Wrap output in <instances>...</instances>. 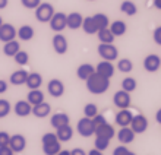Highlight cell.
<instances>
[{
  "instance_id": "f6af8a7d",
  "label": "cell",
  "mask_w": 161,
  "mask_h": 155,
  "mask_svg": "<svg viewBox=\"0 0 161 155\" xmlns=\"http://www.w3.org/2000/svg\"><path fill=\"white\" fill-rule=\"evenodd\" d=\"M106 122H107L106 117H104L103 114H100V113H98L97 116L92 119V123H94V126H95V127H97V126H100V125H103V123H106Z\"/></svg>"
},
{
  "instance_id": "681fc988",
  "label": "cell",
  "mask_w": 161,
  "mask_h": 155,
  "mask_svg": "<svg viewBox=\"0 0 161 155\" xmlns=\"http://www.w3.org/2000/svg\"><path fill=\"white\" fill-rule=\"evenodd\" d=\"M86 155H104V154H103V151H98V149L92 148V149H91V151H89Z\"/></svg>"
},
{
  "instance_id": "d6986e66",
  "label": "cell",
  "mask_w": 161,
  "mask_h": 155,
  "mask_svg": "<svg viewBox=\"0 0 161 155\" xmlns=\"http://www.w3.org/2000/svg\"><path fill=\"white\" fill-rule=\"evenodd\" d=\"M28 73L25 69H19V70H15L9 78V82L15 86H19V85H24L26 82V78H28Z\"/></svg>"
},
{
  "instance_id": "83f0119b",
  "label": "cell",
  "mask_w": 161,
  "mask_h": 155,
  "mask_svg": "<svg viewBox=\"0 0 161 155\" xmlns=\"http://www.w3.org/2000/svg\"><path fill=\"white\" fill-rule=\"evenodd\" d=\"M19 50H21V44H19V41H16V40L4 42V46H3V53H4V56H8V57H13Z\"/></svg>"
},
{
  "instance_id": "8d00e7d4",
  "label": "cell",
  "mask_w": 161,
  "mask_h": 155,
  "mask_svg": "<svg viewBox=\"0 0 161 155\" xmlns=\"http://www.w3.org/2000/svg\"><path fill=\"white\" fill-rule=\"evenodd\" d=\"M110 147V141L106 138H101V136H95V141H94V148L98 149V151H106L107 148Z\"/></svg>"
},
{
  "instance_id": "44dd1931",
  "label": "cell",
  "mask_w": 161,
  "mask_h": 155,
  "mask_svg": "<svg viewBox=\"0 0 161 155\" xmlns=\"http://www.w3.org/2000/svg\"><path fill=\"white\" fill-rule=\"evenodd\" d=\"M94 72H95V67H94L92 64H89V63H82V64H79L76 69V76L80 80H86Z\"/></svg>"
},
{
  "instance_id": "c3c4849f",
  "label": "cell",
  "mask_w": 161,
  "mask_h": 155,
  "mask_svg": "<svg viewBox=\"0 0 161 155\" xmlns=\"http://www.w3.org/2000/svg\"><path fill=\"white\" fill-rule=\"evenodd\" d=\"M70 155H86V152L82 148H73L72 151H70Z\"/></svg>"
},
{
  "instance_id": "816d5d0a",
  "label": "cell",
  "mask_w": 161,
  "mask_h": 155,
  "mask_svg": "<svg viewBox=\"0 0 161 155\" xmlns=\"http://www.w3.org/2000/svg\"><path fill=\"white\" fill-rule=\"evenodd\" d=\"M155 120H157V123H160V125H161V108L158 110L157 113H155Z\"/></svg>"
},
{
  "instance_id": "9c48e42d",
  "label": "cell",
  "mask_w": 161,
  "mask_h": 155,
  "mask_svg": "<svg viewBox=\"0 0 161 155\" xmlns=\"http://www.w3.org/2000/svg\"><path fill=\"white\" fill-rule=\"evenodd\" d=\"M9 148H10L15 154H19V152L25 151V148H26L25 136L21 133L12 135V136H10V141H9Z\"/></svg>"
},
{
  "instance_id": "b9f144b4",
  "label": "cell",
  "mask_w": 161,
  "mask_h": 155,
  "mask_svg": "<svg viewBox=\"0 0 161 155\" xmlns=\"http://www.w3.org/2000/svg\"><path fill=\"white\" fill-rule=\"evenodd\" d=\"M10 135L8 132H0V147H9Z\"/></svg>"
},
{
  "instance_id": "484cf974",
  "label": "cell",
  "mask_w": 161,
  "mask_h": 155,
  "mask_svg": "<svg viewBox=\"0 0 161 155\" xmlns=\"http://www.w3.org/2000/svg\"><path fill=\"white\" fill-rule=\"evenodd\" d=\"M82 21L84 18L78 12H70L68 15V28L69 30H79L82 26Z\"/></svg>"
},
{
  "instance_id": "ee69618b",
  "label": "cell",
  "mask_w": 161,
  "mask_h": 155,
  "mask_svg": "<svg viewBox=\"0 0 161 155\" xmlns=\"http://www.w3.org/2000/svg\"><path fill=\"white\" fill-rule=\"evenodd\" d=\"M129 154V149H127L125 145H119L117 148H114L113 151V155H127Z\"/></svg>"
},
{
  "instance_id": "f907efd6",
  "label": "cell",
  "mask_w": 161,
  "mask_h": 155,
  "mask_svg": "<svg viewBox=\"0 0 161 155\" xmlns=\"http://www.w3.org/2000/svg\"><path fill=\"white\" fill-rule=\"evenodd\" d=\"M9 4V0H0V10L2 9H6Z\"/></svg>"
},
{
  "instance_id": "5bb4252c",
  "label": "cell",
  "mask_w": 161,
  "mask_h": 155,
  "mask_svg": "<svg viewBox=\"0 0 161 155\" xmlns=\"http://www.w3.org/2000/svg\"><path fill=\"white\" fill-rule=\"evenodd\" d=\"M13 111L18 117H28L32 113V105L26 100H19L16 101V104L13 105Z\"/></svg>"
},
{
  "instance_id": "8992f818",
  "label": "cell",
  "mask_w": 161,
  "mask_h": 155,
  "mask_svg": "<svg viewBox=\"0 0 161 155\" xmlns=\"http://www.w3.org/2000/svg\"><path fill=\"white\" fill-rule=\"evenodd\" d=\"M129 127L135 132V135L144 133V132H147V129H148V119L145 117L144 114H136V116H133V119H132Z\"/></svg>"
},
{
  "instance_id": "603a6c76",
  "label": "cell",
  "mask_w": 161,
  "mask_h": 155,
  "mask_svg": "<svg viewBox=\"0 0 161 155\" xmlns=\"http://www.w3.org/2000/svg\"><path fill=\"white\" fill-rule=\"evenodd\" d=\"M25 85L30 89H40L42 85V76L37 72H31V73H28Z\"/></svg>"
},
{
  "instance_id": "7402d4cb",
  "label": "cell",
  "mask_w": 161,
  "mask_h": 155,
  "mask_svg": "<svg viewBox=\"0 0 161 155\" xmlns=\"http://www.w3.org/2000/svg\"><path fill=\"white\" fill-rule=\"evenodd\" d=\"M56 136L59 139V142H69L70 139L73 138V129L72 126H63V127H59L56 129Z\"/></svg>"
},
{
  "instance_id": "bcb514c9",
  "label": "cell",
  "mask_w": 161,
  "mask_h": 155,
  "mask_svg": "<svg viewBox=\"0 0 161 155\" xmlns=\"http://www.w3.org/2000/svg\"><path fill=\"white\" fill-rule=\"evenodd\" d=\"M15 152L9 147H0V155H13Z\"/></svg>"
},
{
  "instance_id": "2e32d148",
  "label": "cell",
  "mask_w": 161,
  "mask_h": 155,
  "mask_svg": "<svg viewBox=\"0 0 161 155\" xmlns=\"http://www.w3.org/2000/svg\"><path fill=\"white\" fill-rule=\"evenodd\" d=\"M132 119H133V114H132L127 108H125V110H120L119 113L116 114L114 122L119 127H127V126L130 125Z\"/></svg>"
},
{
  "instance_id": "7c38bea8",
  "label": "cell",
  "mask_w": 161,
  "mask_h": 155,
  "mask_svg": "<svg viewBox=\"0 0 161 155\" xmlns=\"http://www.w3.org/2000/svg\"><path fill=\"white\" fill-rule=\"evenodd\" d=\"M114 70H116L114 64L111 62H107V60H103V62H100L97 66H95V72H97L98 75L107 78V79H111V78H113Z\"/></svg>"
},
{
  "instance_id": "d590c367",
  "label": "cell",
  "mask_w": 161,
  "mask_h": 155,
  "mask_svg": "<svg viewBox=\"0 0 161 155\" xmlns=\"http://www.w3.org/2000/svg\"><path fill=\"white\" fill-rule=\"evenodd\" d=\"M13 60H15V63L19 64V66H25V64H28V62H30V54L24 50H19L16 54L13 56Z\"/></svg>"
},
{
  "instance_id": "8fae6325",
  "label": "cell",
  "mask_w": 161,
  "mask_h": 155,
  "mask_svg": "<svg viewBox=\"0 0 161 155\" xmlns=\"http://www.w3.org/2000/svg\"><path fill=\"white\" fill-rule=\"evenodd\" d=\"M161 67V57L158 54H148L144 59V69L149 73H155Z\"/></svg>"
},
{
  "instance_id": "ac0fdd59",
  "label": "cell",
  "mask_w": 161,
  "mask_h": 155,
  "mask_svg": "<svg viewBox=\"0 0 161 155\" xmlns=\"http://www.w3.org/2000/svg\"><path fill=\"white\" fill-rule=\"evenodd\" d=\"M117 141L123 145L126 143H132L135 141V132L127 126V127H120V130L117 132Z\"/></svg>"
},
{
  "instance_id": "ba28073f",
  "label": "cell",
  "mask_w": 161,
  "mask_h": 155,
  "mask_svg": "<svg viewBox=\"0 0 161 155\" xmlns=\"http://www.w3.org/2000/svg\"><path fill=\"white\" fill-rule=\"evenodd\" d=\"M51 46H53V50L60 56L68 53V48H69L68 40H66V37L62 35V34H56L54 37H53V40H51Z\"/></svg>"
},
{
  "instance_id": "60d3db41",
  "label": "cell",
  "mask_w": 161,
  "mask_h": 155,
  "mask_svg": "<svg viewBox=\"0 0 161 155\" xmlns=\"http://www.w3.org/2000/svg\"><path fill=\"white\" fill-rule=\"evenodd\" d=\"M21 3L26 9H37L41 3V0H21Z\"/></svg>"
},
{
  "instance_id": "e575fe53",
  "label": "cell",
  "mask_w": 161,
  "mask_h": 155,
  "mask_svg": "<svg viewBox=\"0 0 161 155\" xmlns=\"http://www.w3.org/2000/svg\"><path fill=\"white\" fill-rule=\"evenodd\" d=\"M117 70L122 72V73H129V72L133 70V63L129 59H120L117 62Z\"/></svg>"
},
{
  "instance_id": "74e56055",
  "label": "cell",
  "mask_w": 161,
  "mask_h": 155,
  "mask_svg": "<svg viewBox=\"0 0 161 155\" xmlns=\"http://www.w3.org/2000/svg\"><path fill=\"white\" fill-rule=\"evenodd\" d=\"M98 114V107L94 102H88V104L84 107V117L88 119H94Z\"/></svg>"
},
{
  "instance_id": "d4e9b609",
  "label": "cell",
  "mask_w": 161,
  "mask_h": 155,
  "mask_svg": "<svg viewBox=\"0 0 161 155\" xmlns=\"http://www.w3.org/2000/svg\"><path fill=\"white\" fill-rule=\"evenodd\" d=\"M108 30L111 31V34L114 35V37H122V35H125L127 31V25L125 21H120V19H117V21L111 22L110 25H108Z\"/></svg>"
},
{
  "instance_id": "f35d334b",
  "label": "cell",
  "mask_w": 161,
  "mask_h": 155,
  "mask_svg": "<svg viewBox=\"0 0 161 155\" xmlns=\"http://www.w3.org/2000/svg\"><path fill=\"white\" fill-rule=\"evenodd\" d=\"M10 110H12L10 102L8 100H4V98H0V119H4L6 116H9Z\"/></svg>"
},
{
  "instance_id": "db71d44e",
  "label": "cell",
  "mask_w": 161,
  "mask_h": 155,
  "mask_svg": "<svg viewBox=\"0 0 161 155\" xmlns=\"http://www.w3.org/2000/svg\"><path fill=\"white\" fill-rule=\"evenodd\" d=\"M56 155H70V151H64V149H62L59 154H56Z\"/></svg>"
},
{
  "instance_id": "4316f807",
  "label": "cell",
  "mask_w": 161,
  "mask_h": 155,
  "mask_svg": "<svg viewBox=\"0 0 161 155\" xmlns=\"http://www.w3.org/2000/svg\"><path fill=\"white\" fill-rule=\"evenodd\" d=\"M26 101L32 107L37 104H41L42 101H44V92H42L41 89H30V92L26 95Z\"/></svg>"
},
{
  "instance_id": "d6a6232c",
  "label": "cell",
  "mask_w": 161,
  "mask_h": 155,
  "mask_svg": "<svg viewBox=\"0 0 161 155\" xmlns=\"http://www.w3.org/2000/svg\"><path fill=\"white\" fill-rule=\"evenodd\" d=\"M62 151V143L54 142V143H46L42 145V152L46 155H56Z\"/></svg>"
},
{
  "instance_id": "11a10c76",
  "label": "cell",
  "mask_w": 161,
  "mask_h": 155,
  "mask_svg": "<svg viewBox=\"0 0 161 155\" xmlns=\"http://www.w3.org/2000/svg\"><path fill=\"white\" fill-rule=\"evenodd\" d=\"M127 155H136V154H135V152H132V151H129V154H127Z\"/></svg>"
},
{
  "instance_id": "3957f363",
  "label": "cell",
  "mask_w": 161,
  "mask_h": 155,
  "mask_svg": "<svg viewBox=\"0 0 161 155\" xmlns=\"http://www.w3.org/2000/svg\"><path fill=\"white\" fill-rule=\"evenodd\" d=\"M97 51H98V56L103 60H107V62H114L119 57V50H117V47L114 44H101L100 42Z\"/></svg>"
},
{
  "instance_id": "ab89813d",
  "label": "cell",
  "mask_w": 161,
  "mask_h": 155,
  "mask_svg": "<svg viewBox=\"0 0 161 155\" xmlns=\"http://www.w3.org/2000/svg\"><path fill=\"white\" fill-rule=\"evenodd\" d=\"M54 142H59V139H57L56 133H53V132H47V133L42 135V138H41L42 145H46V143H54Z\"/></svg>"
},
{
  "instance_id": "6da1fadb",
  "label": "cell",
  "mask_w": 161,
  "mask_h": 155,
  "mask_svg": "<svg viewBox=\"0 0 161 155\" xmlns=\"http://www.w3.org/2000/svg\"><path fill=\"white\" fill-rule=\"evenodd\" d=\"M85 84H86V89L94 95H101V94L107 92L110 88V79L98 75L97 72H94L92 75L85 80Z\"/></svg>"
},
{
  "instance_id": "7bdbcfd3",
  "label": "cell",
  "mask_w": 161,
  "mask_h": 155,
  "mask_svg": "<svg viewBox=\"0 0 161 155\" xmlns=\"http://www.w3.org/2000/svg\"><path fill=\"white\" fill-rule=\"evenodd\" d=\"M153 38H154V42L157 44V46H161V25L157 26L153 32Z\"/></svg>"
},
{
  "instance_id": "4dcf8cb0",
  "label": "cell",
  "mask_w": 161,
  "mask_h": 155,
  "mask_svg": "<svg viewBox=\"0 0 161 155\" xmlns=\"http://www.w3.org/2000/svg\"><path fill=\"white\" fill-rule=\"evenodd\" d=\"M97 37H98V40H100V42H101V44H113V41H114V38H116L114 35L111 34V31L108 30V28L98 30Z\"/></svg>"
},
{
  "instance_id": "f1b7e54d",
  "label": "cell",
  "mask_w": 161,
  "mask_h": 155,
  "mask_svg": "<svg viewBox=\"0 0 161 155\" xmlns=\"http://www.w3.org/2000/svg\"><path fill=\"white\" fill-rule=\"evenodd\" d=\"M82 30H84L85 34H88V35H94V34L98 32V28L95 25V22H94L92 16H86L84 18V21H82V26H80Z\"/></svg>"
},
{
  "instance_id": "9a60e30c",
  "label": "cell",
  "mask_w": 161,
  "mask_h": 155,
  "mask_svg": "<svg viewBox=\"0 0 161 155\" xmlns=\"http://www.w3.org/2000/svg\"><path fill=\"white\" fill-rule=\"evenodd\" d=\"M94 135L95 136H101V138H106L108 139V141H111V139L116 136V130L114 127L110 125V123H103V125L97 126L95 127V132H94Z\"/></svg>"
},
{
  "instance_id": "1f68e13d",
  "label": "cell",
  "mask_w": 161,
  "mask_h": 155,
  "mask_svg": "<svg viewBox=\"0 0 161 155\" xmlns=\"http://www.w3.org/2000/svg\"><path fill=\"white\" fill-rule=\"evenodd\" d=\"M94 22H95V25H97L98 30H103V28H108L110 25V19L107 16L106 13H95L92 16Z\"/></svg>"
},
{
  "instance_id": "ffe728a7",
  "label": "cell",
  "mask_w": 161,
  "mask_h": 155,
  "mask_svg": "<svg viewBox=\"0 0 161 155\" xmlns=\"http://www.w3.org/2000/svg\"><path fill=\"white\" fill-rule=\"evenodd\" d=\"M50 113H51L50 104L46 102V101H42L41 104H37L32 107V113L31 114H34L35 117H38V119H44L47 116H50Z\"/></svg>"
},
{
  "instance_id": "52a82bcc",
  "label": "cell",
  "mask_w": 161,
  "mask_h": 155,
  "mask_svg": "<svg viewBox=\"0 0 161 155\" xmlns=\"http://www.w3.org/2000/svg\"><path fill=\"white\" fill-rule=\"evenodd\" d=\"M113 102H114V105L120 110L129 108V105H130V102H132L130 94L126 92V91H123V89H120V91L114 92V95H113Z\"/></svg>"
},
{
  "instance_id": "4fadbf2b",
  "label": "cell",
  "mask_w": 161,
  "mask_h": 155,
  "mask_svg": "<svg viewBox=\"0 0 161 155\" xmlns=\"http://www.w3.org/2000/svg\"><path fill=\"white\" fill-rule=\"evenodd\" d=\"M16 38V28L12 24H2L0 26V41L2 42H8L12 41Z\"/></svg>"
},
{
  "instance_id": "9f6ffc18",
  "label": "cell",
  "mask_w": 161,
  "mask_h": 155,
  "mask_svg": "<svg viewBox=\"0 0 161 155\" xmlns=\"http://www.w3.org/2000/svg\"><path fill=\"white\" fill-rule=\"evenodd\" d=\"M2 24H3V19H2V16H0V26H2Z\"/></svg>"
},
{
  "instance_id": "5b68a950",
  "label": "cell",
  "mask_w": 161,
  "mask_h": 155,
  "mask_svg": "<svg viewBox=\"0 0 161 155\" xmlns=\"http://www.w3.org/2000/svg\"><path fill=\"white\" fill-rule=\"evenodd\" d=\"M76 132L82 136V138H91L95 132V126L92 123V119L82 117L76 125Z\"/></svg>"
},
{
  "instance_id": "cb8c5ba5",
  "label": "cell",
  "mask_w": 161,
  "mask_h": 155,
  "mask_svg": "<svg viewBox=\"0 0 161 155\" xmlns=\"http://www.w3.org/2000/svg\"><path fill=\"white\" fill-rule=\"evenodd\" d=\"M35 35V31L31 25H22L19 30H16V37L21 41H31Z\"/></svg>"
},
{
  "instance_id": "30bf717a",
  "label": "cell",
  "mask_w": 161,
  "mask_h": 155,
  "mask_svg": "<svg viewBox=\"0 0 161 155\" xmlns=\"http://www.w3.org/2000/svg\"><path fill=\"white\" fill-rule=\"evenodd\" d=\"M47 92L53 98H60L64 94V84L60 79H51L47 84Z\"/></svg>"
},
{
  "instance_id": "f5cc1de1",
  "label": "cell",
  "mask_w": 161,
  "mask_h": 155,
  "mask_svg": "<svg viewBox=\"0 0 161 155\" xmlns=\"http://www.w3.org/2000/svg\"><path fill=\"white\" fill-rule=\"evenodd\" d=\"M154 6L161 10V0H154Z\"/></svg>"
},
{
  "instance_id": "e0dca14e",
  "label": "cell",
  "mask_w": 161,
  "mask_h": 155,
  "mask_svg": "<svg viewBox=\"0 0 161 155\" xmlns=\"http://www.w3.org/2000/svg\"><path fill=\"white\" fill-rule=\"evenodd\" d=\"M69 123H70V119H69V116L66 113H54L50 117V125H51V127H54V129L68 126Z\"/></svg>"
},
{
  "instance_id": "f546056e",
  "label": "cell",
  "mask_w": 161,
  "mask_h": 155,
  "mask_svg": "<svg viewBox=\"0 0 161 155\" xmlns=\"http://www.w3.org/2000/svg\"><path fill=\"white\" fill-rule=\"evenodd\" d=\"M120 10L127 16H135L138 13V6L132 0H125V2L120 3Z\"/></svg>"
},
{
  "instance_id": "7dc6e473",
  "label": "cell",
  "mask_w": 161,
  "mask_h": 155,
  "mask_svg": "<svg viewBox=\"0 0 161 155\" xmlns=\"http://www.w3.org/2000/svg\"><path fill=\"white\" fill-rule=\"evenodd\" d=\"M8 88H9L8 82H6V80H3V79H0V94H4L6 91H8Z\"/></svg>"
},
{
  "instance_id": "6f0895ef",
  "label": "cell",
  "mask_w": 161,
  "mask_h": 155,
  "mask_svg": "<svg viewBox=\"0 0 161 155\" xmlns=\"http://www.w3.org/2000/svg\"><path fill=\"white\" fill-rule=\"evenodd\" d=\"M89 2H94V0H89Z\"/></svg>"
},
{
  "instance_id": "836d02e7",
  "label": "cell",
  "mask_w": 161,
  "mask_h": 155,
  "mask_svg": "<svg viewBox=\"0 0 161 155\" xmlns=\"http://www.w3.org/2000/svg\"><path fill=\"white\" fill-rule=\"evenodd\" d=\"M136 86H138V82H136L135 78H130V76H127V78H125V79L122 80V89L123 91H126V92H133L136 89Z\"/></svg>"
},
{
  "instance_id": "7a4b0ae2",
  "label": "cell",
  "mask_w": 161,
  "mask_h": 155,
  "mask_svg": "<svg viewBox=\"0 0 161 155\" xmlns=\"http://www.w3.org/2000/svg\"><path fill=\"white\" fill-rule=\"evenodd\" d=\"M56 13L54 6L51 3H40V6L35 9V19L41 24H47L50 22V19L53 18V15Z\"/></svg>"
},
{
  "instance_id": "277c9868",
  "label": "cell",
  "mask_w": 161,
  "mask_h": 155,
  "mask_svg": "<svg viewBox=\"0 0 161 155\" xmlns=\"http://www.w3.org/2000/svg\"><path fill=\"white\" fill-rule=\"evenodd\" d=\"M48 24H50L51 31L60 34L62 31H64L68 28V15L63 12H56Z\"/></svg>"
}]
</instances>
